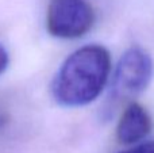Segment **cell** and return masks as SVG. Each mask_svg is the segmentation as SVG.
Masks as SVG:
<instances>
[{
	"mask_svg": "<svg viewBox=\"0 0 154 153\" xmlns=\"http://www.w3.org/2000/svg\"><path fill=\"white\" fill-rule=\"evenodd\" d=\"M95 24V11L87 0H50L46 12L49 34L61 39L81 38Z\"/></svg>",
	"mask_w": 154,
	"mask_h": 153,
	"instance_id": "cell-3",
	"label": "cell"
},
{
	"mask_svg": "<svg viewBox=\"0 0 154 153\" xmlns=\"http://www.w3.org/2000/svg\"><path fill=\"white\" fill-rule=\"evenodd\" d=\"M153 121L147 110L139 103H130L125 108L116 126V138L123 145H133L150 134Z\"/></svg>",
	"mask_w": 154,
	"mask_h": 153,
	"instance_id": "cell-4",
	"label": "cell"
},
{
	"mask_svg": "<svg viewBox=\"0 0 154 153\" xmlns=\"http://www.w3.org/2000/svg\"><path fill=\"white\" fill-rule=\"evenodd\" d=\"M10 64V56H8V52L4 46L0 43V75L4 73V70L8 68Z\"/></svg>",
	"mask_w": 154,
	"mask_h": 153,
	"instance_id": "cell-6",
	"label": "cell"
},
{
	"mask_svg": "<svg viewBox=\"0 0 154 153\" xmlns=\"http://www.w3.org/2000/svg\"><path fill=\"white\" fill-rule=\"evenodd\" d=\"M119 153H154V141L139 144V145L134 146V148H130L127 151H123Z\"/></svg>",
	"mask_w": 154,
	"mask_h": 153,
	"instance_id": "cell-5",
	"label": "cell"
},
{
	"mask_svg": "<svg viewBox=\"0 0 154 153\" xmlns=\"http://www.w3.org/2000/svg\"><path fill=\"white\" fill-rule=\"evenodd\" d=\"M111 73V54L101 45L73 52L51 81V96L62 107H82L100 96Z\"/></svg>",
	"mask_w": 154,
	"mask_h": 153,
	"instance_id": "cell-1",
	"label": "cell"
},
{
	"mask_svg": "<svg viewBox=\"0 0 154 153\" xmlns=\"http://www.w3.org/2000/svg\"><path fill=\"white\" fill-rule=\"evenodd\" d=\"M154 76V62L146 50L133 46L122 54L114 73L111 100L131 99L149 87Z\"/></svg>",
	"mask_w": 154,
	"mask_h": 153,
	"instance_id": "cell-2",
	"label": "cell"
}]
</instances>
